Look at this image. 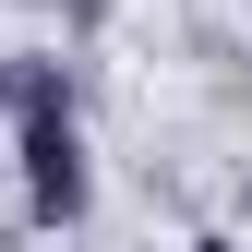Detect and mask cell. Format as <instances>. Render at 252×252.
<instances>
[{
	"instance_id": "6da1fadb",
	"label": "cell",
	"mask_w": 252,
	"mask_h": 252,
	"mask_svg": "<svg viewBox=\"0 0 252 252\" xmlns=\"http://www.w3.org/2000/svg\"><path fill=\"white\" fill-rule=\"evenodd\" d=\"M12 156H24V204H36V216H84V120H72L60 84H24Z\"/></svg>"
},
{
	"instance_id": "7a4b0ae2",
	"label": "cell",
	"mask_w": 252,
	"mask_h": 252,
	"mask_svg": "<svg viewBox=\"0 0 252 252\" xmlns=\"http://www.w3.org/2000/svg\"><path fill=\"white\" fill-rule=\"evenodd\" d=\"M192 252H252V240H192Z\"/></svg>"
}]
</instances>
